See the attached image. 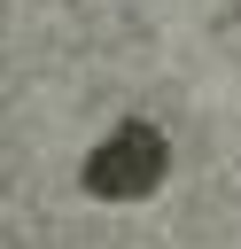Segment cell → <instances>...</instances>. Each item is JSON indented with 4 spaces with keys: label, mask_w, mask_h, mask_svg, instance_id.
<instances>
[{
    "label": "cell",
    "mask_w": 241,
    "mask_h": 249,
    "mask_svg": "<svg viewBox=\"0 0 241 249\" xmlns=\"http://www.w3.org/2000/svg\"><path fill=\"white\" fill-rule=\"evenodd\" d=\"M163 171H171V140H163V124L124 117V124H109V132L86 148L78 187H86L93 202H148V195L163 187Z\"/></svg>",
    "instance_id": "1"
}]
</instances>
